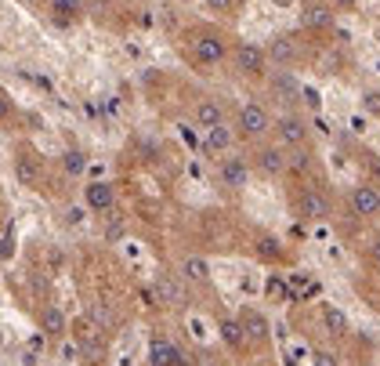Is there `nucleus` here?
<instances>
[{
  "instance_id": "nucleus-1",
  "label": "nucleus",
  "mask_w": 380,
  "mask_h": 366,
  "mask_svg": "<svg viewBox=\"0 0 380 366\" xmlns=\"http://www.w3.org/2000/svg\"><path fill=\"white\" fill-rule=\"evenodd\" d=\"M268 127H272V116H268V109H264V105L246 102V105L239 109V131H243L246 138H261Z\"/></svg>"
},
{
  "instance_id": "nucleus-2",
  "label": "nucleus",
  "mask_w": 380,
  "mask_h": 366,
  "mask_svg": "<svg viewBox=\"0 0 380 366\" xmlns=\"http://www.w3.org/2000/svg\"><path fill=\"white\" fill-rule=\"evenodd\" d=\"M264 62H268V51H261L257 44H239L235 47V66L246 76H261L264 73Z\"/></svg>"
},
{
  "instance_id": "nucleus-3",
  "label": "nucleus",
  "mask_w": 380,
  "mask_h": 366,
  "mask_svg": "<svg viewBox=\"0 0 380 366\" xmlns=\"http://www.w3.org/2000/svg\"><path fill=\"white\" fill-rule=\"evenodd\" d=\"M297 214H300V218H308V221H323V218H329V200H326V193H319V189H308V193H300V200H297Z\"/></svg>"
},
{
  "instance_id": "nucleus-4",
  "label": "nucleus",
  "mask_w": 380,
  "mask_h": 366,
  "mask_svg": "<svg viewBox=\"0 0 380 366\" xmlns=\"http://www.w3.org/2000/svg\"><path fill=\"white\" fill-rule=\"evenodd\" d=\"M275 134H279V141L287 149H300V146H305V138H308V123L300 116H282L275 123Z\"/></svg>"
},
{
  "instance_id": "nucleus-5",
  "label": "nucleus",
  "mask_w": 380,
  "mask_h": 366,
  "mask_svg": "<svg viewBox=\"0 0 380 366\" xmlns=\"http://www.w3.org/2000/svg\"><path fill=\"white\" fill-rule=\"evenodd\" d=\"M352 211L359 218H377L380 214V189L377 185H359L352 193Z\"/></svg>"
},
{
  "instance_id": "nucleus-6",
  "label": "nucleus",
  "mask_w": 380,
  "mask_h": 366,
  "mask_svg": "<svg viewBox=\"0 0 380 366\" xmlns=\"http://www.w3.org/2000/svg\"><path fill=\"white\" fill-rule=\"evenodd\" d=\"M149 366H185L178 345H170L167 338H156L149 345Z\"/></svg>"
},
{
  "instance_id": "nucleus-7",
  "label": "nucleus",
  "mask_w": 380,
  "mask_h": 366,
  "mask_svg": "<svg viewBox=\"0 0 380 366\" xmlns=\"http://www.w3.org/2000/svg\"><path fill=\"white\" fill-rule=\"evenodd\" d=\"M192 55H196L199 66H217V62L225 58V44H221L217 37H196Z\"/></svg>"
},
{
  "instance_id": "nucleus-8",
  "label": "nucleus",
  "mask_w": 380,
  "mask_h": 366,
  "mask_svg": "<svg viewBox=\"0 0 380 366\" xmlns=\"http://www.w3.org/2000/svg\"><path fill=\"white\" fill-rule=\"evenodd\" d=\"M15 178H19V185H26V189H37V182H40V156H33L26 149L19 160H15Z\"/></svg>"
},
{
  "instance_id": "nucleus-9",
  "label": "nucleus",
  "mask_w": 380,
  "mask_h": 366,
  "mask_svg": "<svg viewBox=\"0 0 380 366\" xmlns=\"http://www.w3.org/2000/svg\"><path fill=\"white\" fill-rule=\"evenodd\" d=\"M84 203L91 207V211H109V207L116 203L113 185H109V182H91V185L84 189Z\"/></svg>"
},
{
  "instance_id": "nucleus-10",
  "label": "nucleus",
  "mask_w": 380,
  "mask_h": 366,
  "mask_svg": "<svg viewBox=\"0 0 380 366\" xmlns=\"http://www.w3.org/2000/svg\"><path fill=\"white\" fill-rule=\"evenodd\" d=\"M250 178V167L239 160V156H228L225 164H221V185H228V189H243Z\"/></svg>"
},
{
  "instance_id": "nucleus-11",
  "label": "nucleus",
  "mask_w": 380,
  "mask_h": 366,
  "mask_svg": "<svg viewBox=\"0 0 380 366\" xmlns=\"http://www.w3.org/2000/svg\"><path fill=\"white\" fill-rule=\"evenodd\" d=\"M257 171L261 174H268V178H275V174H282V171H287V152H282V149H261L257 152Z\"/></svg>"
},
{
  "instance_id": "nucleus-12",
  "label": "nucleus",
  "mask_w": 380,
  "mask_h": 366,
  "mask_svg": "<svg viewBox=\"0 0 380 366\" xmlns=\"http://www.w3.org/2000/svg\"><path fill=\"white\" fill-rule=\"evenodd\" d=\"M196 123L203 127V131H210V127L225 123V109H221V102H214V98L199 102V105H196Z\"/></svg>"
},
{
  "instance_id": "nucleus-13",
  "label": "nucleus",
  "mask_w": 380,
  "mask_h": 366,
  "mask_svg": "<svg viewBox=\"0 0 380 366\" xmlns=\"http://www.w3.org/2000/svg\"><path fill=\"white\" fill-rule=\"evenodd\" d=\"M268 58H272L275 66H290V62L297 58V44L290 37H275L272 44H268Z\"/></svg>"
},
{
  "instance_id": "nucleus-14",
  "label": "nucleus",
  "mask_w": 380,
  "mask_h": 366,
  "mask_svg": "<svg viewBox=\"0 0 380 366\" xmlns=\"http://www.w3.org/2000/svg\"><path fill=\"white\" fill-rule=\"evenodd\" d=\"M232 127L228 123H217V127H210L207 131V141H203V149L207 152H225V149H232Z\"/></svg>"
},
{
  "instance_id": "nucleus-15",
  "label": "nucleus",
  "mask_w": 380,
  "mask_h": 366,
  "mask_svg": "<svg viewBox=\"0 0 380 366\" xmlns=\"http://www.w3.org/2000/svg\"><path fill=\"white\" fill-rule=\"evenodd\" d=\"M40 330L47 333V338H62V333H66V315H62L55 305H47L40 312Z\"/></svg>"
},
{
  "instance_id": "nucleus-16",
  "label": "nucleus",
  "mask_w": 380,
  "mask_h": 366,
  "mask_svg": "<svg viewBox=\"0 0 380 366\" xmlns=\"http://www.w3.org/2000/svg\"><path fill=\"white\" fill-rule=\"evenodd\" d=\"M272 94L279 102H293L297 94H300V84L293 80L290 73H279V76H272Z\"/></svg>"
},
{
  "instance_id": "nucleus-17",
  "label": "nucleus",
  "mask_w": 380,
  "mask_h": 366,
  "mask_svg": "<svg viewBox=\"0 0 380 366\" xmlns=\"http://www.w3.org/2000/svg\"><path fill=\"white\" fill-rule=\"evenodd\" d=\"M156 297H160L163 305H181V301H185V290H181V286L174 283L170 276H160V279H156Z\"/></svg>"
},
{
  "instance_id": "nucleus-18",
  "label": "nucleus",
  "mask_w": 380,
  "mask_h": 366,
  "mask_svg": "<svg viewBox=\"0 0 380 366\" xmlns=\"http://www.w3.org/2000/svg\"><path fill=\"white\" fill-rule=\"evenodd\" d=\"M323 323H326V330L334 333V338H344V333H347V315L341 308H334V305L323 308Z\"/></svg>"
},
{
  "instance_id": "nucleus-19",
  "label": "nucleus",
  "mask_w": 380,
  "mask_h": 366,
  "mask_svg": "<svg viewBox=\"0 0 380 366\" xmlns=\"http://www.w3.org/2000/svg\"><path fill=\"white\" fill-rule=\"evenodd\" d=\"M181 276H185L188 283H207V276H210V265L203 261V258H188V261L181 265Z\"/></svg>"
},
{
  "instance_id": "nucleus-20",
  "label": "nucleus",
  "mask_w": 380,
  "mask_h": 366,
  "mask_svg": "<svg viewBox=\"0 0 380 366\" xmlns=\"http://www.w3.org/2000/svg\"><path fill=\"white\" fill-rule=\"evenodd\" d=\"M243 330H246V338H253V341L268 338V323H264V315H257V312H243Z\"/></svg>"
},
{
  "instance_id": "nucleus-21",
  "label": "nucleus",
  "mask_w": 380,
  "mask_h": 366,
  "mask_svg": "<svg viewBox=\"0 0 380 366\" xmlns=\"http://www.w3.org/2000/svg\"><path fill=\"white\" fill-rule=\"evenodd\" d=\"M221 338H225L232 348H243L246 345V330H243V320L235 323V320H225L221 323Z\"/></svg>"
},
{
  "instance_id": "nucleus-22",
  "label": "nucleus",
  "mask_w": 380,
  "mask_h": 366,
  "mask_svg": "<svg viewBox=\"0 0 380 366\" xmlns=\"http://www.w3.org/2000/svg\"><path fill=\"white\" fill-rule=\"evenodd\" d=\"M300 22H305V26H311V29L334 26V11H329V8H308L305 15H300Z\"/></svg>"
},
{
  "instance_id": "nucleus-23",
  "label": "nucleus",
  "mask_w": 380,
  "mask_h": 366,
  "mask_svg": "<svg viewBox=\"0 0 380 366\" xmlns=\"http://www.w3.org/2000/svg\"><path fill=\"white\" fill-rule=\"evenodd\" d=\"M51 11H55L58 22H73L84 8H80V0H51Z\"/></svg>"
},
{
  "instance_id": "nucleus-24",
  "label": "nucleus",
  "mask_w": 380,
  "mask_h": 366,
  "mask_svg": "<svg viewBox=\"0 0 380 366\" xmlns=\"http://www.w3.org/2000/svg\"><path fill=\"white\" fill-rule=\"evenodd\" d=\"M62 167H66V174H73V178H76V174L87 171V156L80 149H69L66 156H62Z\"/></svg>"
},
{
  "instance_id": "nucleus-25",
  "label": "nucleus",
  "mask_w": 380,
  "mask_h": 366,
  "mask_svg": "<svg viewBox=\"0 0 380 366\" xmlns=\"http://www.w3.org/2000/svg\"><path fill=\"white\" fill-rule=\"evenodd\" d=\"M308 164H311V156L305 152V146L293 149V152H287V171H308Z\"/></svg>"
},
{
  "instance_id": "nucleus-26",
  "label": "nucleus",
  "mask_w": 380,
  "mask_h": 366,
  "mask_svg": "<svg viewBox=\"0 0 380 366\" xmlns=\"http://www.w3.org/2000/svg\"><path fill=\"white\" fill-rule=\"evenodd\" d=\"M257 254L261 258H279V243L272 240V236H264V240H257Z\"/></svg>"
},
{
  "instance_id": "nucleus-27",
  "label": "nucleus",
  "mask_w": 380,
  "mask_h": 366,
  "mask_svg": "<svg viewBox=\"0 0 380 366\" xmlns=\"http://www.w3.org/2000/svg\"><path fill=\"white\" fill-rule=\"evenodd\" d=\"M91 320L98 326H109V323H113V312H109L105 305H91Z\"/></svg>"
},
{
  "instance_id": "nucleus-28",
  "label": "nucleus",
  "mask_w": 380,
  "mask_h": 366,
  "mask_svg": "<svg viewBox=\"0 0 380 366\" xmlns=\"http://www.w3.org/2000/svg\"><path fill=\"white\" fill-rule=\"evenodd\" d=\"M268 294H272V297H287V301H290V286L282 283V279H268Z\"/></svg>"
},
{
  "instance_id": "nucleus-29",
  "label": "nucleus",
  "mask_w": 380,
  "mask_h": 366,
  "mask_svg": "<svg viewBox=\"0 0 380 366\" xmlns=\"http://www.w3.org/2000/svg\"><path fill=\"white\" fill-rule=\"evenodd\" d=\"M203 4H207L210 11H228V8H232V0H203Z\"/></svg>"
},
{
  "instance_id": "nucleus-30",
  "label": "nucleus",
  "mask_w": 380,
  "mask_h": 366,
  "mask_svg": "<svg viewBox=\"0 0 380 366\" xmlns=\"http://www.w3.org/2000/svg\"><path fill=\"white\" fill-rule=\"evenodd\" d=\"M366 109H370V113H380V94H377V91L366 94Z\"/></svg>"
},
{
  "instance_id": "nucleus-31",
  "label": "nucleus",
  "mask_w": 380,
  "mask_h": 366,
  "mask_svg": "<svg viewBox=\"0 0 380 366\" xmlns=\"http://www.w3.org/2000/svg\"><path fill=\"white\" fill-rule=\"evenodd\" d=\"M315 366H337V359L329 352H315Z\"/></svg>"
},
{
  "instance_id": "nucleus-32",
  "label": "nucleus",
  "mask_w": 380,
  "mask_h": 366,
  "mask_svg": "<svg viewBox=\"0 0 380 366\" xmlns=\"http://www.w3.org/2000/svg\"><path fill=\"white\" fill-rule=\"evenodd\" d=\"M8 113H11V98H8V94H4V91H0V120H4Z\"/></svg>"
},
{
  "instance_id": "nucleus-33",
  "label": "nucleus",
  "mask_w": 380,
  "mask_h": 366,
  "mask_svg": "<svg viewBox=\"0 0 380 366\" xmlns=\"http://www.w3.org/2000/svg\"><path fill=\"white\" fill-rule=\"evenodd\" d=\"M15 250V240H11V232H4V240H0V254H11Z\"/></svg>"
},
{
  "instance_id": "nucleus-34",
  "label": "nucleus",
  "mask_w": 380,
  "mask_h": 366,
  "mask_svg": "<svg viewBox=\"0 0 380 366\" xmlns=\"http://www.w3.org/2000/svg\"><path fill=\"white\" fill-rule=\"evenodd\" d=\"M305 102H308V105H319V94H315L311 87H305Z\"/></svg>"
},
{
  "instance_id": "nucleus-35",
  "label": "nucleus",
  "mask_w": 380,
  "mask_h": 366,
  "mask_svg": "<svg viewBox=\"0 0 380 366\" xmlns=\"http://www.w3.org/2000/svg\"><path fill=\"white\" fill-rule=\"evenodd\" d=\"M370 258H373V261H377V265H380V240H377V243H373V247H370Z\"/></svg>"
},
{
  "instance_id": "nucleus-36",
  "label": "nucleus",
  "mask_w": 380,
  "mask_h": 366,
  "mask_svg": "<svg viewBox=\"0 0 380 366\" xmlns=\"http://www.w3.org/2000/svg\"><path fill=\"white\" fill-rule=\"evenodd\" d=\"M355 4V0H337V8H352Z\"/></svg>"
}]
</instances>
